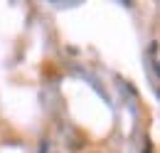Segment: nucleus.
I'll return each mask as SVG.
<instances>
[{"label":"nucleus","instance_id":"nucleus-1","mask_svg":"<svg viewBox=\"0 0 160 153\" xmlns=\"http://www.w3.org/2000/svg\"><path fill=\"white\" fill-rule=\"evenodd\" d=\"M148 62H150V69H153V79H158V67H160L158 42H153V45H150V50H148Z\"/></svg>","mask_w":160,"mask_h":153}]
</instances>
